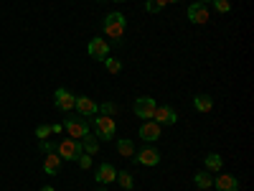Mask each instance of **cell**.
I'll return each mask as SVG.
<instances>
[{"label": "cell", "mask_w": 254, "mask_h": 191, "mask_svg": "<svg viewBox=\"0 0 254 191\" xmlns=\"http://www.w3.org/2000/svg\"><path fill=\"white\" fill-rule=\"evenodd\" d=\"M74 107L84 115V117H92V115H97V102L92 99V97H76V102H74Z\"/></svg>", "instance_id": "cell-12"}, {"label": "cell", "mask_w": 254, "mask_h": 191, "mask_svg": "<svg viewBox=\"0 0 254 191\" xmlns=\"http://www.w3.org/2000/svg\"><path fill=\"white\" fill-rule=\"evenodd\" d=\"M155 107H158V102L153 99V97H137L135 99V115L137 117H142V120H150L153 115H155Z\"/></svg>", "instance_id": "cell-5"}, {"label": "cell", "mask_w": 254, "mask_h": 191, "mask_svg": "<svg viewBox=\"0 0 254 191\" xmlns=\"http://www.w3.org/2000/svg\"><path fill=\"white\" fill-rule=\"evenodd\" d=\"M165 3H178V0H165Z\"/></svg>", "instance_id": "cell-32"}, {"label": "cell", "mask_w": 254, "mask_h": 191, "mask_svg": "<svg viewBox=\"0 0 254 191\" xmlns=\"http://www.w3.org/2000/svg\"><path fill=\"white\" fill-rule=\"evenodd\" d=\"M117 151H120V156H125V158H132V156H135V143L127 140V138H120V140H117Z\"/></svg>", "instance_id": "cell-17"}, {"label": "cell", "mask_w": 254, "mask_h": 191, "mask_svg": "<svg viewBox=\"0 0 254 191\" xmlns=\"http://www.w3.org/2000/svg\"><path fill=\"white\" fill-rule=\"evenodd\" d=\"M117 3H125V0H117Z\"/></svg>", "instance_id": "cell-33"}, {"label": "cell", "mask_w": 254, "mask_h": 191, "mask_svg": "<svg viewBox=\"0 0 254 191\" xmlns=\"http://www.w3.org/2000/svg\"><path fill=\"white\" fill-rule=\"evenodd\" d=\"M41 151L44 153H56V145L51 140H41Z\"/></svg>", "instance_id": "cell-28"}, {"label": "cell", "mask_w": 254, "mask_h": 191, "mask_svg": "<svg viewBox=\"0 0 254 191\" xmlns=\"http://www.w3.org/2000/svg\"><path fill=\"white\" fill-rule=\"evenodd\" d=\"M99 191H107V189H99Z\"/></svg>", "instance_id": "cell-34"}, {"label": "cell", "mask_w": 254, "mask_h": 191, "mask_svg": "<svg viewBox=\"0 0 254 191\" xmlns=\"http://www.w3.org/2000/svg\"><path fill=\"white\" fill-rule=\"evenodd\" d=\"M81 151H84V153H89V156H94V153L99 151V143H97V138L84 135V138H81Z\"/></svg>", "instance_id": "cell-20"}, {"label": "cell", "mask_w": 254, "mask_h": 191, "mask_svg": "<svg viewBox=\"0 0 254 191\" xmlns=\"http://www.w3.org/2000/svg\"><path fill=\"white\" fill-rule=\"evenodd\" d=\"M198 3H214V0H198Z\"/></svg>", "instance_id": "cell-31"}, {"label": "cell", "mask_w": 254, "mask_h": 191, "mask_svg": "<svg viewBox=\"0 0 254 191\" xmlns=\"http://www.w3.org/2000/svg\"><path fill=\"white\" fill-rule=\"evenodd\" d=\"M214 186L219 191H239V179H234L231 174H221L214 179Z\"/></svg>", "instance_id": "cell-13"}, {"label": "cell", "mask_w": 254, "mask_h": 191, "mask_svg": "<svg viewBox=\"0 0 254 191\" xmlns=\"http://www.w3.org/2000/svg\"><path fill=\"white\" fill-rule=\"evenodd\" d=\"M193 181H196V186L203 189V191L214 186V176H211V171H198V174L193 176Z\"/></svg>", "instance_id": "cell-18"}, {"label": "cell", "mask_w": 254, "mask_h": 191, "mask_svg": "<svg viewBox=\"0 0 254 191\" xmlns=\"http://www.w3.org/2000/svg\"><path fill=\"white\" fill-rule=\"evenodd\" d=\"M203 163H206V171H219V168L224 166V158H221L219 153H208V156L203 158Z\"/></svg>", "instance_id": "cell-19"}, {"label": "cell", "mask_w": 254, "mask_h": 191, "mask_svg": "<svg viewBox=\"0 0 254 191\" xmlns=\"http://www.w3.org/2000/svg\"><path fill=\"white\" fill-rule=\"evenodd\" d=\"M214 8L219 13H229L231 10V3H229V0H214Z\"/></svg>", "instance_id": "cell-27"}, {"label": "cell", "mask_w": 254, "mask_h": 191, "mask_svg": "<svg viewBox=\"0 0 254 191\" xmlns=\"http://www.w3.org/2000/svg\"><path fill=\"white\" fill-rule=\"evenodd\" d=\"M193 107H196L198 112H208L211 107H214V97H211V95H198V97H193Z\"/></svg>", "instance_id": "cell-16"}, {"label": "cell", "mask_w": 254, "mask_h": 191, "mask_svg": "<svg viewBox=\"0 0 254 191\" xmlns=\"http://www.w3.org/2000/svg\"><path fill=\"white\" fill-rule=\"evenodd\" d=\"M94 130L102 140H112L117 135V122L107 115H102V117H94Z\"/></svg>", "instance_id": "cell-3"}, {"label": "cell", "mask_w": 254, "mask_h": 191, "mask_svg": "<svg viewBox=\"0 0 254 191\" xmlns=\"http://www.w3.org/2000/svg\"><path fill=\"white\" fill-rule=\"evenodd\" d=\"M208 18H211V13H208L206 3H193V5H188V20H190V23L203 26V23H208Z\"/></svg>", "instance_id": "cell-6"}, {"label": "cell", "mask_w": 254, "mask_h": 191, "mask_svg": "<svg viewBox=\"0 0 254 191\" xmlns=\"http://www.w3.org/2000/svg\"><path fill=\"white\" fill-rule=\"evenodd\" d=\"M104 69H107L110 74H120V72H122V64H120L117 59L107 56V59H104Z\"/></svg>", "instance_id": "cell-23"}, {"label": "cell", "mask_w": 254, "mask_h": 191, "mask_svg": "<svg viewBox=\"0 0 254 191\" xmlns=\"http://www.w3.org/2000/svg\"><path fill=\"white\" fill-rule=\"evenodd\" d=\"M74 102H76V95H71L69 90H56L54 104H56L61 112H71V110H74Z\"/></svg>", "instance_id": "cell-7"}, {"label": "cell", "mask_w": 254, "mask_h": 191, "mask_svg": "<svg viewBox=\"0 0 254 191\" xmlns=\"http://www.w3.org/2000/svg\"><path fill=\"white\" fill-rule=\"evenodd\" d=\"M56 153L61 156V161H76V158H79V153H81V140L64 138V140L56 145Z\"/></svg>", "instance_id": "cell-2"}, {"label": "cell", "mask_w": 254, "mask_h": 191, "mask_svg": "<svg viewBox=\"0 0 254 191\" xmlns=\"http://www.w3.org/2000/svg\"><path fill=\"white\" fill-rule=\"evenodd\" d=\"M165 5H168L165 0H147V3H145V8L150 10V13H160V10H163Z\"/></svg>", "instance_id": "cell-24"}, {"label": "cell", "mask_w": 254, "mask_h": 191, "mask_svg": "<svg viewBox=\"0 0 254 191\" xmlns=\"http://www.w3.org/2000/svg\"><path fill=\"white\" fill-rule=\"evenodd\" d=\"M102 28H104V33H107V36H112L115 41H120L125 36V28H127V18L122 13H110L107 18H104Z\"/></svg>", "instance_id": "cell-1"}, {"label": "cell", "mask_w": 254, "mask_h": 191, "mask_svg": "<svg viewBox=\"0 0 254 191\" xmlns=\"http://www.w3.org/2000/svg\"><path fill=\"white\" fill-rule=\"evenodd\" d=\"M76 161H79V168H84V171H87V168H92V156H89V153H84V151H81Z\"/></svg>", "instance_id": "cell-25"}, {"label": "cell", "mask_w": 254, "mask_h": 191, "mask_svg": "<svg viewBox=\"0 0 254 191\" xmlns=\"http://www.w3.org/2000/svg\"><path fill=\"white\" fill-rule=\"evenodd\" d=\"M97 112L112 117V115H117V104L115 102H102V104H97Z\"/></svg>", "instance_id": "cell-22"}, {"label": "cell", "mask_w": 254, "mask_h": 191, "mask_svg": "<svg viewBox=\"0 0 254 191\" xmlns=\"http://www.w3.org/2000/svg\"><path fill=\"white\" fill-rule=\"evenodd\" d=\"M41 191H54V186H44V189H41Z\"/></svg>", "instance_id": "cell-30"}, {"label": "cell", "mask_w": 254, "mask_h": 191, "mask_svg": "<svg viewBox=\"0 0 254 191\" xmlns=\"http://www.w3.org/2000/svg\"><path fill=\"white\" fill-rule=\"evenodd\" d=\"M87 51H89V56H92V59H97V61H104V59L110 56V46H107V41H104V38H99V36L89 41Z\"/></svg>", "instance_id": "cell-8"}, {"label": "cell", "mask_w": 254, "mask_h": 191, "mask_svg": "<svg viewBox=\"0 0 254 191\" xmlns=\"http://www.w3.org/2000/svg\"><path fill=\"white\" fill-rule=\"evenodd\" d=\"M115 181H117V184H120V186H122L125 191H130V189L135 186V181H132V174H127V171H120Z\"/></svg>", "instance_id": "cell-21"}, {"label": "cell", "mask_w": 254, "mask_h": 191, "mask_svg": "<svg viewBox=\"0 0 254 191\" xmlns=\"http://www.w3.org/2000/svg\"><path fill=\"white\" fill-rule=\"evenodd\" d=\"M115 179H117V171H115L112 163H102V166L97 168V181H99V184H112Z\"/></svg>", "instance_id": "cell-14"}, {"label": "cell", "mask_w": 254, "mask_h": 191, "mask_svg": "<svg viewBox=\"0 0 254 191\" xmlns=\"http://www.w3.org/2000/svg\"><path fill=\"white\" fill-rule=\"evenodd\" d=\"M36 135H38L41 140H46V138L51 135V125H38V127H36Z\"/></svg>", "instance_id": "cell-26"}, {"label": "cell", "mask_w": 254, "mask_h": 191, "mask_svg": "<svg viewBox=\"0 0 254 191\" xmlns=\"http://www.w3.org/2000/svg\"><path fill=\"white\" fill-rule=\"evenodd\" d=\"M59 168H61V156L59 153H46V161H44V171L46 174H59Z\"/></svg>", "instance_id": "cell-15"}, {"label": "cell", "mask_w": 254, "mask_h": 191, "mask_svg": "<svg viewBox=\"0 0 254 191\" xmlns=\"http://www.w3.org/2000/svg\"><path fill=\"white\" fill-rule=\"evenodd\" d=\"M64 127H66L69 138H74V140H81L84 135H89V122L81 120V117H69L64 122Z\"/></svg>", "instance_id": "cell-4"}, {"label": "cell", "mask_w": 254, "mask_h": 191, "mask_svg": "<svg viewBox=\"0 0 254 191\" xmlns=\"http://www.w3.org/2000/svg\"><path fill=\"white\" fill-rule=\"evenodd\" d=\"M153 117L158 120V125H176V122H178L176 110H173V107H168V104H158Z\"/></svg>", "instance_id": "cell-9"}, {"label": "cell", "mask_w": 254, "mask_h": 191, "mask_svg": "<svg viewBox=\"0 0 254 191\" xmlns=\"http://www.w3.org/2000/svg\"><path fill=\"white\" fill-rule=\"evenodd\" d=\"M61 130H64V125H59V122H56V125H51V135H59Z\"/></svg>", "instance_id": "cell-29"}, {"label": "cell", "mask_w": 254, "mask_h": 191, "mask_svg": "<svg viewBox=\"0 0 254 191\" xmlns=\"http://www.w3.org/2000/svg\"><path fill=\"white\" fill-rule=\"evenodd\" d=\"M140 138H142L145 143L158 140V138H160V125L153 122V120H145V122L140 125Z\"/></svg>", "instance_id": "cell-11"}, {"label": "cell", "mask_w": 254, "mask_h": 191, "mask_svg": "<svg viewBox=\"0 0 254 191\" xmlns=\"http://www.w3.org/2000/svg\"><path fill=\"white\" fill-rule=\"evenodd\" d=\"M135 163H142V166H158L160 163V153L155 151V148H142V151H137V156H132Z\"/></svg>", "instance_id": "cell-10"}]
</instances>
